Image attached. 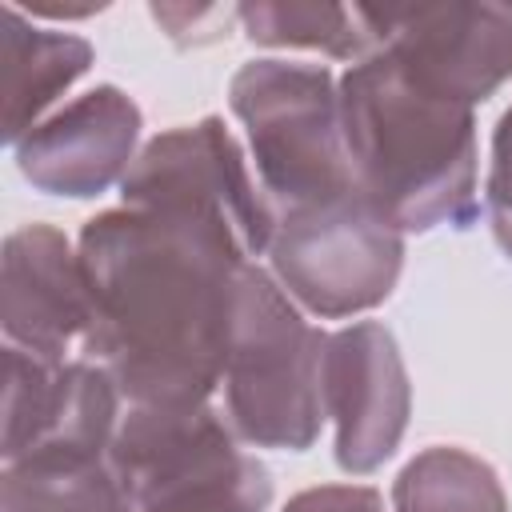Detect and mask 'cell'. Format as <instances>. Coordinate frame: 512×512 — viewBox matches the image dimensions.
<instances>
[{"instance_id":"obj_9","label":"cell","mask_w":512,"mask_h":512,"mask_svg":"<svg viewBox=\"0 0 512 512\" xmlns=\"http://www.w3.org/2000/svg\"><path fill=\"white\" fill-rule=\"evenodd\" d=\"M120 384L96 360H44L4 348V464L36 452L108 456L120 424Z\"/></svg>"},{"instance_id":"obj_2","label":"cell","mask_w":512,"mask_h":512,"mask_svg":"<svg viewBox=\"0 0 512 512\" xmlns=\"http://www.w3.org/2000/svg\"><path fill=\"white\" fill-rule=\"evenodd\" d=\"M340 124L356 192L404 232L472 228L476 116L412 84L388 52H368L340 76Z\"/></svg>"},{"instance_id":"obj_1","label":"cell","mask_w":512,"mask_h":512,"mask_svg":"<svg viewBox=\"0 0 512 512\" xmlns=\"http://www.w3.org/2000/svg\"><path fill=\"white\" fill-rule=\"evenodd\" d=\"M96 300L92 356L128 404H208L224 380L236 288L252 264L216 224L108 208L80 232Z\"/></svg>"},{"instance_id":"obj_13","label":"cell","mask_w":512,"mask_h":512,"mask_svg":"<svg viewBox=\"0 0 512 512\" xmlns=\"http://www.w3.org/2000/svg\"><path fill=\"white\" fill-rule=\"evenodd\" d=\"M92 56L84 36L32 28L16 4H4V140L12 148L92 68Z\"/></svg>"},{"instance_id":"obj_5","label":"cell","mask_w":512,"mask_h":512,"mask_svg":"<svg viewBox=\"0 0 512 512\" xmlns=\"http://www.w3.org/2000/svg\"><path fill=\"white\" fill-rule=\"evenodd\" d=\"M228 104L248 132L256 180L276 216L356 192L340 80L320 64L248 60L228 84Z\"/></svg>"},{"instance_id":"obj_15","label":"cell","mask_w":512,"mask_h":512,"mask_svg":"<svg viewBox=\"0 0 512 512\" xmlns=\"http://www.w3.org/2000/svg\"><path fill=\"white\" fill-rule=\"evenodd\" d=\"M392 512H508V496L488 460L436 444L400 468Z\"/></svg>"},{"instance_id":"obj_3","label":"cell","mask_w":512,"mask_h":512,"mask_svg":"<svg viewBox=\"0 0 512 512\" xmlns=\"http://www.w3.org/2000/svg\"><path fill=\"white\" fill-rule=\"evenodd\" d=\"M328 336L304 320L272 272L248 264L236 288V320L224 364V416L252 448L304 452L324 424Z\"/></svg>"},{"instance_id":"obj_7","label":"cell","mask_w":512,"mask_h":512,"mask_svg":"<svg viewBox=\"0 0 512 512\" xmlns=\"http://www.w3.org/2000/svg\"><path fill=\"white\" fill-rule=\"evenodd\" d=\"M120 192L128 208L196 216L224 228L252 264L256 256H268L280 220L220 116L152 136L128 168Z\"/></svg>"},{"instance_id":"obj_16","label":"cell","mask_w":512,"mask_h":512,"mask_svg":"<svg viewBox=\"0 0 512 512\" xmlns=\"http://www.w3.org/2000/svg\"><path fill=\"white\" fill-rule=\"evenodd\" d=\"M236 20L244 24L252 44H268V48H316L336 60H364L368 52H376L360 4L344 8V4L256 0V4H240Z\"/></svg>"},{"instance_id":"obj_14","label":"cell","mask_w":512,"mask_h":512,"mask_svg":"<svg viewBox=\"0 0 512 512\" xmlns=\"http://www.w3.org/2000/svg\"><path fill=\"white\" fill-rule=\"evenodd\" d=\"M4 512H136L108 456L36 452L4 464Z\"/></svg>"},{"instance_id":"obj_19","label":"cell","mask_w":512,"mask_h":512,"mask_svg":"<svg viewBox=\"0 0 512 512\" xmlns=\"http://www.w3.org/2000/svg\"><path fill=\"white\" fill-rule=\"evenodd\" d=\"M28 12H40V16H64V20H80V16H92V12H100L104 4H48V0H28L24 4Z\"/></svg>"},{"instance_id":"obj_6","label":"cell","mask_w":512,"mask_h":512,"mask_svg":"<svg viewBox=\"0 0 512 512\" xmlns=\"http://www.w3.org/2000/svg\"><path fill=\"white\" fill-rule=\"evenodd\" d=\"M276 284L312 316L344 320L384 304L404 268V236L360 192L280 212L268 248Z\"/></svg>"},{"instance_id":"obj_18","label":"cell","mask_w":512,"mask_h":512,"mask_svg":"<svg viewBox=\"0 0 512 512\" xmlns=\"http://www.w3.org/2000/svg\"><path fill=\"white\" fill-rule=\"evenodd\" d=\"M280 512H384V500L364 484H320L296 492Z\"/></svg>"},{"instance_id":"obj_12","label":"cell","mask_w":512,"mask_h":512,"mask_svg":"<svg viewBox=\"0 0 512 512\" xmlns=\"http://www.w3.org/2000/svg\"><path fill=\"white\" fill-rule=\"evenodd\" d=\"M140 124L136 100L116 84H100L40 120L12 148L16 168L48 196L92 200L112 184H124L140 156Z\"/></svg>"},{"instance_id":"obj_8","label":"cell","mask_w":512,"mask_h":512,"mask_svg":"<svg viewBox=\"0 0 512 512\" xmlns=\"http://www.w3.org/2000/svg\"><path fill=\"white\" fill-rule=\"evenodd\" d=\"M368 36L424 92L480 104L512 80V4H360Z\"/></svg>"},{"instance_id":"obj_11","label":"cell","mask_w":512,"mask_h":512,"mask_svg":"<svg viewBox=\"0 0 512 512\" xmlns=\"http://www.w3.org/2000/svg\"><path fill=\"white\" fill-rule=\"evenodd\" d=\"M324 416H332L336 464L348 476H368L396 456L412 416V384L384 324L356 320L328 336Z\"/></svg>"},{"instance_id":"obj_17","label":"cell","mask_w":512,"mask_h":512,"mask_svg":"<svg viewBox=\"0 0 512 512\" xmlns=\"http://www.w3.org/2000/svg\"><path fill=\"white\" fill-rule=\"evenodd\" d=\"M484 208L492 236L500 252L512 260V104L504 108L496 132H492V164H488V184H484Z\"/></svg>"},{"instance_id":"obj_10","label":"cell","mask_w":512,"mask_h":512,"mask_svg":"<svg viewBox=\"0 0 512 512\" xmlns=\"http://www.w3.org/2000/svg\"><path fill=\"white\" fill-rule=\"evenodd\" d=\"M0 324L12 348L44 360H88L96 300L80 248L52 224L8 232L0 260Z\"/></svg>"},{"instance_id":"obj_4","label":"cell","mask_w":512,"mask_h":512,"mask_svg":"<svg viewBox=\"0 0 512 512\" xmlns=\"http://www.w3.org/2000/svg\"><path fill=\"white\" fill-rule=\"evenodd\" d=\"M108 460L136 512H268L272 476L212 404H128Z\"/></svg>"}]
</instances>
